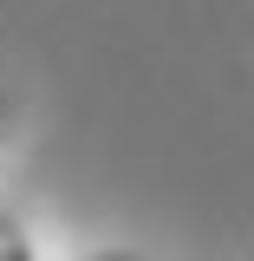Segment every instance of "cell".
<instances>
[{
    "label": "cell",
    "mask_w": 254,
    "mask_h": 261,
    "mask_svg": "<svg viewBox=\"0 0 254 261\" xmlns=\"http://www.w3.org/2000/svg\"><path fill=\"white\" fill-rule=\"evenodd\" d=\"M85 261H137V255H124V248H104V255H85Z\"/></svg>",
    "instance_id": "cell-2"
},
{
    "label": "cell",
    "mask_w": 254,
    "mask_h": 261,
    "mask_svg": "<svg viewBox=\"0 0 254 261\" xmlns=\"http://www.w3.org/2000/svg\"><path fill=\"white\" fill-rule=\"evenodd\" d=\"M0 261H39V248H33V235H26L20 222H13L7 209H0Z\"/></svg>",
    "instance_id": "cell-1"
}]
</instances>
